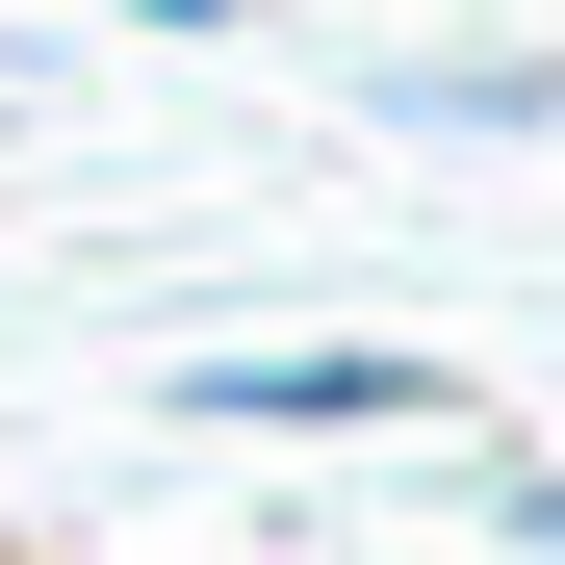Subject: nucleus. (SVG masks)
Wrapping results in <instances>:
<instances>
[{
  "label": "nucleus",
  "instance_id": "1",
  "mask_svg": "<svg viewBox=\"0 0 565 565\" xmlns=\"http://www.w3.org/2000/svg\"><path fill=\"white\" fill-rule=\"evenodd\" d=\"M180 412H206V437H437L462 386L412 334H257V360H180Z\"/></svg>",
  "mask_w": 565,
  "mask_h": 565
},
{
  "label": "nucleus",
  "instance_id": "2",
  "mask_svg": "<svg viewBox=\"0 0 565 565\" xmlns=\"http://www.w3.org/2000/svg\"><path fill=\"white\" fill-rule=\"evenodd\" d=\"M412 129H565V52H386Z\"/></svg>",
  "mask_w": 565,
  "mask_h": 565
},
{
  "label": "nucleus",
  "instance_id": "3",
  "mask_svg": "<svg viewBox=\"0 0 565 565\" xmlns=\"http://www.w3.org/2000/svg\"><path fill=\"white\" fill-rule=\"evenodd\" d=\"M489 540H514V565H565V462H489Z\"/></svg>",
  "mask_w": 565,
  "mask_h": 565
},
{
  "label": "nucleus",
  "instance_id": "4",
  "mask_svg": "<svg viewBox=\"0 0 565 565\" xmlns=\"http://www.w3.org/2000/svg\"><path fill=\"white\" fill-rule=\"evenodd\" d=\"M104 26H180V52H232V26H257V0H104Z\"/></svg>",
  "mask_w": 565,
  "mask_h": 565
}]
</instances>
